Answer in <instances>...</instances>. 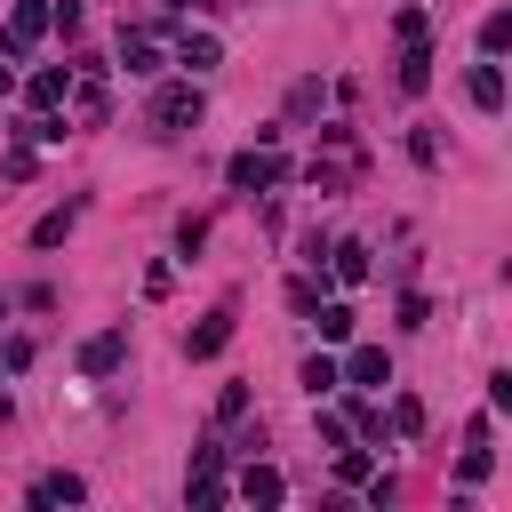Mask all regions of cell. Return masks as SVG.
Here are the masks:
<instances>
[{
	"label": "cell",
	"mask_w": 512,
	"mask_h": 512,
	"mask_svg": "<svg viewBox=\"0 0 512 512\" xmlns=\"http://www.w3.org/2000/svg\"><path fill=\"white\" fill-rule=\"evenodd\" d=\"M152 128H160V136H184V128H200V88H192V80H168V88L152 96Z\"/></svg>",
	"instance_id": "cell-1"
},
{
	"label": "cell",
	"mask_w": 512,
	"mask_h": 512,
	"mask_svg": "<svg viewBox=\"0 0 512 512\" xmlns=\"http://www.w3.org/2000/svg\"><path fill=\"white\" fill-rule=\"evenodd\" d=\"M40 32H48V0H16V8H8V40H0V56L16 64V56H24Z\"/></svg>",
	"instance_id": "cell-2"
},
{
	"label": "cell",
	"mask_w": 512,
	"mask_h": 512,
	"mask_svg": "<svg viewBox=\"0 0 512 512\" xmlns=\"http://www.w3.org/2000/svg\"><path fill=\"white\" fill-rule=\"evenodd\" d=\"M280 176H288L280 152H240V160H232V184H240V192H272Z\"/></svg>",
	"instance_id": "cell-3"
},
{
	"label": "cell",
	"mask_w": 512,
	"mask_h": 512,
	"mask_svg": "<svg viewBox=\"0 0 512 512\" xmlns=\"http://www.w3.org/2000/svg\"><path fill=\"white\" fill-rule=\"evenodd\" d=\"M336 376H344V384H368V392H376V384H392V360H384V344H360V352H352V360H344Z\"/></svg>",
	"instance_id": "cell-4"
},
{
	"label": "cell",
	"mask_w": 512,
	"mask_h": 512,
	"mask_svg": "<svg viewBox=\"0 0 512 512\" xmlns=\"http://www.w3.org/2000/svg\"><path fill=\"white\" fill-rule=\"evenodd\" d=\"M120 352H128V328H104V336H88V344H80V368H88V376H104V368H120Z\"/></svg>",
	"instance_id": "cell-5"
},
{
	"label": "cell",
	"mask_w": 512,
	"mask_h": 512,
	"mask_svg": "<svg viewBox=\"0 0 512 512\" xmlns=\"http://www.w3.org/2000/svg\"><path fill=\"white\" fill-rule=\"evenodd\" d=\"M120 64H128L136 80H152V72H160V40H152V32H120Z\"/></svg>",
	"instance_id": "cell-6"
},
{
	"label": "cell",
	"mask_w": 512,
	"mask_h": 512,
	"mask_svg": "<svg viewBox=\"0 0 512 512\" xmlns=\"http://www.w3.org/2000/svg\"><path fill=\"white\" fill-rule=\"evenodd\" d=\"M224 344H232V312H208V320L184 336V352H192V360H208V352H224Z\"/></svg>",
	"instance_id": "cell-7"
},
{
	"label": "cell",
	"mask_w": 512,
	"mask_h": 512,
	"mask_svg": "<svg viewBox=\"0 0 512 512\" xmlns=\"http://www.w3.org/2000/svg\"><path fill=\"white\" fill-rule=\"evenodd\" d=\"M80 496H88L80 472H40V480H32V504H80Z\"/></svg>",
	"instance_id": "cell-8"
},
{
	"label": "cell",
	"mask_w": 512,
	"mask_h": 512,
	"mask_svg": "<svg viewBox=\"0 0 512 512\" xmlns=\"http://www.w3.org/2000/svg\"><path fill=\"white\" fill-rule=\"evenodd\" d=\"M240 496H248V504H280V496H288V480H280L272 464H248V472H240Z\"/></svg>",
	"instance_id": "cell-9"
},
{
	"label": "cell",
	"mask_w": 512,
	"mask_h": 512,
	"mask_svg": "<svg viewBox=\"0 0 512 512\" xmlns=\"http://www.w3.org/2000/svg\"><path fill=\"white\" fill-rule=\"evenodd\" d=\"M176 64H184V72H208V64H224V48H216V32H184V48H176Z\"/></svg>",
	"instance_id": "cell-10"
},
{
	"label": "cell",
	"mask_w": 512,
	"mask_h": 512,
	"mask_svg": "<svg viewBox=\"0 0 512 512\" xmlns=\"http://www.w3.org/2000/svg\"><path fill=\"white\" fill-rule=\"evenodd\" d=\"M464 88H472V104H480V112H496V104H504V72H496V64H472V80H464Z\"/></svg>",
	"instance_id": "cell-11"
},
{
	"label": "cell",
	"mask_w": 512,
	"mask_h": 512,
	"mask_svg": "<svg viewBox=\"0 0 512 512\" xmlns=\"http://www.w3.org/2000/svg\"><path fill=\"white\" fill-rule=\"evenodd\" d=\"M424 80H432V48H424V40H416V48H400V88H408V96H416V88H424Z\"/></svg>",
	"instance_id": "cell-12"
},
{
	"label": "cell",
	"mask_w": 512,
	"mask_h": 512,
	"mask_svg": "<svg viewBox=\"0 0 512 512\" xmlns=\"http://www.w3.org/2000/svg\"><path fill=\"white\" fill-rule=\"evenodd\" d=\"M328 264H336V280H368V248H360V240H336Z\"/></svg>",
	"instance_id": "cell-13"
},
{
	"label": "cell",
	"mask_w": 512,
	"mask_h": 512,
	"mask_svg": "<svg viewBox=\"0 0 512 512\" xmlns=\"http://www.w3.org/2000/svg\"><path fill=\"white\" fill-rule=\"evenodd\" d=\"M336 384H344V376H336V360H328V352H312V360H304V392H312V400H328Z\"/></svg>",
	"instance_id": "cell-14"
},
{
	"label": "cell",
	"mask_w": 512,
	"mask_h": 512,
	"mask_svg": "<svg viewBox=\"0 0 512 512\" xmlns=\"http://www.w3.org/2000/svg\"><path fill=\"white\" fill-rule=\"evenodd\" d=\"M312 320H320V336H328V344H344V336H352V304H312Z\"/></svg>",
	"instance_id": "cell-15"
},
{
	"label": "cell",
	"mask_w": 512,
	"mask_h": 512,
	"mask_svg": "<svg viewBox=\"0 0 512 512\" xmlns=\"http://www.w3.org/2000/svg\"><path fill=\"white\" fill-rule=\"evenodd\" d=\"M480 48H488V56H504V48H512V16H504V8L480 24Z\"/></svg>",
	"instance_id": "cell-16"
},
{
	"label": "cell",
	"mask_w": 512,
	"mask_h": 512,
	"mask_svg": "<svg viewBox=\"0 0 512 512\" xmlns=\"http://www.w3.org/2000/svg\"><path fill=\"white\" fill-rule=\"evenodd\" d=\"M64 232H72V208H56V216H40V224H32V248H56Z\"/></svg>",
	"instance_id": "cell-17"
},
{
	"label": "cell",
	"mask_w": 512,
	"mask_h": 512,
	"mask_svg": "<svg viewBox=\"0 0 512 512\" xmlns=\"http://www.w3.org/2000/svg\"><path fill=\"white\" fill-rule=\"evenodd\" d=\"M72 104H80V120H104V80H96V72H88V80H80V96H72Z\"/></svg>",
	"instance_id": "cell-18"
},
{
	"label": "cell",
	"mask_w": 512,
	"mask_h": 512,
	"mask_svg": "<svg viewBox=\"0 0 512 512\" xmlns=\"http://www.w3.org/2000/svg\"><path fill=\"white\" fill-rule=\"evenodd\" d=\"M216 416L240 424V416H248V384H224V392H216Z\"/></svg>",
	"instance_id": "cell-19"
},
{
	"label": "cell",
	"mask_w": 512,
	"mask_h": 512,
	"mask_svg": "<svg viewBox=\"0 0 512 512\" xmlns=\"http://www.w3.org/2000/svg\"><path fill=\"white\" fill-rule=\"evenodd\" d=\"M392 32H400V48H416V40H424V8H400V16H392Z\"/></svg>",
	"instance_id": "cell-20"
},
{
	"label": "cell",
	"mask_w": 512,
	"mask_h": 512,
	"mask_svg": "<svg viewBox=\"0 0 512 512\" xmlns=\"http://www.w3.org/2000/svg\"><path fill=\"white\" fill-rule=\"evenodd\" d=\"M32 104H64V72H32Z\"/></svg>",
	"instance_id": "cell-21"
},
{
	"label": "cell",
	"mask_w": 512,
	"mask_h": 512,
	"mask_svg": "<svg viewBox=\"0 0 512 512\" xmlns=\"http://www.w3.org/2000/svg\"><path fill=\"white\" fill-rule=\"evenodd\" d=\"M392 432H424V400H392Z\"/></svg>",
	"instance_id": "cell-22"
},
{
	"label": "cell",
	"mask_w": 512,
	"mask_h": 512,
	"mask_svg": "<svg viewBox=\"0 0 512 512\" xmlns=\"http://www.w3.org/2000/svg\"><path fill=\"white\" fill-rule=\"evenodd\" d=\"M456 480H464V488H472V480H488V448H480V440L464 448V464H456Z\"/></svg>",
	"instance_id": "cell-23"
},
{
	"label": "cell",
	"mask_w": 512,
	"mask_h": 512,
	"mask_svg": "<svg viewBox=\"0 0 512 512\" xmlns=\"http://www.w3.org/2000/svg\"><path fill=\"white\" fill-rule=\"evenodd\" d=\"M336 480H368V456L360 448H336Z\"/></svg>",
	"instance_id": "cell-24"
},
{
	"label": "cell",
	"mask_w": 512,
	"mask_h": 512,
	"mask_svg": "<svg viewBox=\"0 0 512 512\" xmlns=\"http://www.w3.org/2000/svg\"><path fill=\"white\" fill-rule=\"evenodd\" d=\"M392 496H400V480H392V472H368V504H376V512H384V504H392Z\"/></svg>",
	"instance_id": "cell-25"
},
{
	"label": "cell",
	"mask_w": 512,
	"mask_h": 512,
	"mask_svg": "<svg viewBox=\"0 0 512 512\" xmlns=\"http://www.w3.org/2000/svg\"><path fill=\"white\" fill-rule=\"evenodd\" d=\"M8 80H16V72H8V56H0V96H8Z\"/></svg>",
	"instance_id": "cell-26"
}]
</instances>
